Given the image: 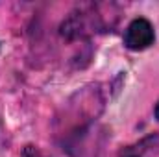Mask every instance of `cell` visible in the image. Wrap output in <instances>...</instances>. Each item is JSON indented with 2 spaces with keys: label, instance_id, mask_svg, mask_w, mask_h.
I'll use <instances>...</instances> for the list:
<instances>
[{
  "label": "cell",
  "instance_id": "obj_1",
  "mask_svg": "<svg viewBox=\"0 0 159 157\" xmlns=\"http://www.w3.org/2000/svg\"><path fill=\"white\" fill-rule=\"evenodd\" d=\"M154 41H156V32L148 19L139 17L128 24L126 34H124V44L129 50H133V52L146 50L148 46L154 44Z\"/></svg>",
  "mask_w": 159,
  "mask_h": 157
},
{
  "label": "cell",
  "instance_id": "obj_2",
  "mask_svg": "<svg viewBox=\"0 0 159 157\" xmlns=\"http://www.w3.org/2000/svg\"><path fill=\"white\" fill-rule=\"evenodd\" d=\"M159 154V133H150L120 150L119 157H156Z\"/></svg>",
  "mask_w": 159,
  "mask_h": 157
},
{
  "label": "cell",
  "instance_id": "obj_3",
  "mask_svg": "<svg viewBox=\"0 0 159 157\" xmlns=\"http://www.w3.org/2000/svg\"><path fill=\"white\" fill-rule=\"evenodd\" d=\"M24 157H43L39 154V152H37V150H35V148H32V146H30V148H26V152H24Z\"/></svg>",
  "mask_w": 159,
  "mask_h": 157
},
{
  "label": "cell",
  "instance_id": "obj_4",
  "mask_svg": "<svg viewBox=\"0 0 159 157\" xmlns=\"http://www.w3.org/2000/svg\"><path fill=\"white\" fill-rule=\"evenodd\" d=\"M154 115H156V118L159 120V102L156 104V109H154Z\"/></svg>",
  "mask_w": 159,
  "mask_h": 157
}]
</instances>
